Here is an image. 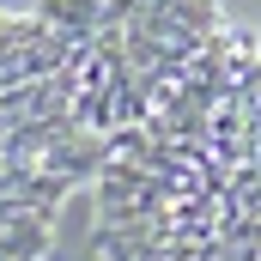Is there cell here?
<instances>
[{
  "instance_id": "cell-1",
  "label": "cell",
  "mask_w": 261,
  "mask_h": 261,
  "mask_svg": "<svg viewBox=\"0 0 261 261\" xmlns=\"http://www.w3.org/2000/svg\"><path fill=\"white\" fill-rule=\"evenodd\" d=\"M103 261H261V37L219 24L91 170Z\"/></svg>"
}]
</instances>
